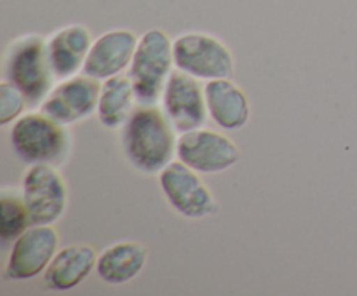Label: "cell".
Masks as SVG:
<instances>
[{
	"instance_id": "obj_8",
	"label": "cell",
	"mask_w": 357,
	"mask_h": 296,
	"mask_svg": "<svg viewBox=\"0 0 357 296\" xmlns=\"http://www.w3.org/2000/svg\"><path fill=\"white\" fill-rule=\"evenodd\" d=\"M176 157L201 174H220L236 166L241 150L232 138L209 127L180 134Z\"/></svg>"
},
{
	"instance_id": "obj_14",
	"label": "cell",
	"mask_w": 357,
	"mask_h": 296,
	"mask_svg": "<svg viewBox=\"0 0 357 296\" xmlns=\"http://www.w3.org/2000/svg\"><path fill=\"white\" fill-rule=\"evenodd\" d=\"M209 118L223 131L243 129L251 118V101L246 91L230 79H215L204 84Z\"/></svg>"
},
{
	"instance_id": "obj_13",
	"label": "cell",
	"mask_w": 357,
	"mask_h": 296,
	"mask_svg": "<svg viewBox=\"0 0 357 296\" xmlns=\"http://www.w3.org/2000/svg\"><path fill=\"white\" fill-rule=\"evenodd\" d=\"M89 28L80 23L65 24L47 37V54L56 79H70L84 72V65L93 47Z\"/></svg>"
},
{
	"instance_id": "obj_9",
	"label": "cell",
	"mask_w": 357,
	"mask_h": 296,
	"mask_svg": "<svg viewBox=\"0 0 357 296\" xmlns=\"http://www.w3.org/2000/svg\"><path fill=\"white\" fill-rule=\"evenodd\" d=\"M59 249V233L52 225H30L10 247L3 279L28 281L44 274Z\"/></svg>"
},
{
	"instance_id": "obj_16",
	"label": "cell",
	"mask_w": 357,
	"mask_h": 296,
	"mask_svg": "<svg viewBox=\"0 0 357 296\" xmlns=\"http://www.w3.org/2000/svg\"><path fill=\"white\" fill-rule=\"evenodd\" d=\"M149 261V247L139 240H119L98 256L96 272L103 282L122 286L138 277Z\"/></svg>"
},
{
	"instance_id": "obj_15",
	"label": "cell",
	"mask_w": 357,
	"mask_h": 296,
	"mask_svg": "<svg viewBox=\"0 0 357 296\" xmlns=\"http://www.w3.org/2000/svg\"><path fill=\"white\" fill-rule=\"evenodd\" d=\"M98 256L89 244H68L59 247L44 272V284L51 291H72L96 268Z\"/></svg>"
},
{
	"instance_id": "obj_2",
	"label": "cell",
	"mask_w": 357,
	"mask_h": 296,
	"mask_svg": "<svg viewBox=\"0 0 357 296\" xmlns=\"http://www.w3.org/2000/svg\"><path fill=\"white\" fill-rule=\"evenodd\" d=\"M9 141L17 159L26 166L51 164L63 167L72 157L70 125L54 120L42 110L21 115L10 127Z\"/></svg>"
},
{
	"instance_id": "obj_7",
	"label": "cell",
	"mask_w": 357,
	"mask_h": 296,
	"mask_svg": "<svg viewBox=\"0 0 357 296\" xmlns=\"http://www.w3.org/2000/svg\"><path fill=\"white\" fill-rule=\"evenodd\" d=\"M195 169L173 160L159 173V185L167 204L180 216L188 219L211 218L218 212V202L211 188Z\"/></svg>"
},
{
	"instance_id": "obj_11",
	"label": "cell",
	"mask_w": 357,
	"mask_h": 296,
	"mask_svg": "<svg viewBox=\"0 0 357 296\" xmlns=\"http://www.w3.org/2000/svg\"><path fill=\"white\" fill-rule=\"evenodd\" d=\"M101 80L79 73L56 82L40 104V110L65 125L87 120L98 111Z\"/></svg>"
},
{
	"instance_id": "obj_1",
	"label": "cell",
	"mask_w": 357,
	"mask_h": 296,
	"mask_svg": "<svg viewBox=\"0 0 357 296\" xmlns=\"http://www.w3.org/2000/svg\"><path fill=\"white\" fill-rule=\"evenodd\" d=\"M180 132L162 107L138 103L119 129V143L128 162L143 174H159L174 160Z\"/></svg>"
},
{
	"instance_id": "obj_12",
	"label": "cell",
	"mask_w": 357,
	"mask_h": 296,
	"mask_svg": "<svg viewBox=\"0 0 357 296\" xmlns=\"http://www.w3.org/2000/svg\"><path fill=\"white\" fill-rule=\"evenodd\" d=\"M138 42L139 37L129 28L105 31L93 42L82 73L103 82L128 72Z\"/></svg>"
},
{
	"instance_id": "obj_6",
	"label": "cell",
	"mask_w": 357,
	"mask_h": 296,
	"mask_svg": "<svg viewBox=\"0 0 357 296\" xmlns=\"http://www.w3.org/2000/svg\"><path fill=\"white\" fill-rule=\"evenodd\" d=\"M21 190L33 225H54L68 209L70 190L61 167L51 164L28 166L21 180Z\"/></svg>"
},
{
	"instance_id": "obj_5",
	"label": "cell",
	"mask_w": 357,
	"mask_h": 296,
	"mask_svg": "<svg viewBox=\"0 0 357 296\" xmlns=\"http://www.w3.org/2000/svg\"><path fill=\"white\" fill-rule=\"evenodd\" d=\"M174 65L199 80L230 79L236 72L232 51L216 35L185 31L173 40Z\"/></svg>"
},
{
	"instance_id": "obj_10",
	"label": "cell",
	"mask_w": 357,
	"mask_h": 296,
	"mask_svg": "<svg viewBox=\"0 0 357 296\" xmlns=\"http://www.w3.org/2000/svg\"><path fill=\"white\" fill-rule=\"evenodd\" d=\"M160 103L164 114L180 134L204 127L209 118L202 80L178 68H174L167 79Z\"/></svg>"
},
{
	"instance_id": "obj_17",
	"label": "cell",
	"mask_w": 357,
	"mask_h": 296,
	"mask_svg": "<svg viewBox=\"0 0 357 296\" xmlns=\"http://www.w3.org/2000/svg\"><path fill=\"white\" fill-rule=\"evenodd\" d=\"M138 104L135 86L128 73L110 77L101 82L98 101V120L108 129H121Z\"/></svg>"
},
{
	"instance_id": "obj_3",
	"label": "cell",
	"mask_w": 357,
	"mask_h": 296,
	"mask_svg": "<svg viewBox=\"0 0 357 296\" xmlns=\"http://www.w3.org/2000/svg\"><path fill=\"white\" fill-rule=\"evenodd\" d=\"M3 79L13 82L28 101V108H40L56 86L47 54V37L38 33L20 35L9 42L2 58Z\"/></svg>"
},
{
	"instance_id": "obj_18",
	"label": "cell",
	"mask_w": 357,
	"mask_h": 296,
	"mask_svg": "<svg viewBox=\"0 0 357 296\" xmlns=\"http://www.w3.org/2000/svg\"><path fill=\"white\" fill-rule=\"evenodd\" d=\"M31 223L23 190L3 187L0 190V239L3 246L13 244Z\"/></svg>"
},
{
	"instance_id": "obj_19",
	"label": "cell",
	"mask_w": 357,
	"mask_h": 296,
	"mask_svg": "<svg viewBox=\"0 0 357 296\" xmlns=\"http://www.w3.org/2000/svg\"><path fill=\"white\" fill-rule=\"evenodd\" d=\"M28 101L13 82L3 79L0 84V125L14 124L23 115Z\"/></svg>"
},
{
	"instance_id": "obj_4",
	"label": "cell",
	"mask_w": 357,
	"mask_h": 296,
	"mask_svg": "<svg viewBox=\"0 0 357 296\" xmlns=\"http://www.w3.org/2000/svg\"><path fill=\"white\" fill-rule=\"evenodd\" d=\"M176 68L173 40L160 28H152L139 37L128 75L135 86L136 100L143 104H157L162 98L167 79Z\"/></svg>"
}]
</instances>
